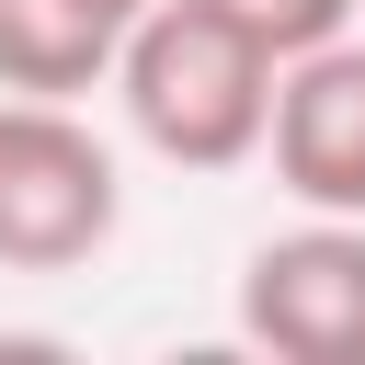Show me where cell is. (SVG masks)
Wrapping results in <instances>:
<instances>
[{
	"label": "cell",
	"instance_id": "obj_1",
	"mask_svg": "<svg viewBox=\"0 0 365 365\" xmlns=\"http://www.w3.org/2000/svg\"><path fill=\"white\" fill-rule=\"evenodd\" d=\"M114 103L171 171H240V160H262L274 57L251 34H228L205 0H148L114 34Z\"/></svg>",
	"mask_w": 365,
	"mask_h": 365
},
{
	"label": "cell",
	"instance_id": "obj_2",
	"mask_svg": "<svg viewBox=\"0 0 365 365\" xmlns=\"http://www.w3.org/2000/svg\"><path fill=\"white\" fill-rule=\"evenodd\" d=\"M125 217L114 148L80 103L0 91V274H80Z\"/></svg>",
	"mask_w": 365,
	"mask_h": 365
},
{
	"label": "cell",
	"instance_id": "obj_3",
	"mask_svg": "<svg viewBox=\"0 0 365 365\" xmlns=\"http://www.w3.org/2000/svg\"><path fill=\"white\" fill-rule=\"evenodd\" d=\"M240 342L274 365H365V217H308L240 262Z\"/></svg>",
	"mask_w": 365,
	"mask_h": 365
},
{
	"label": "cell",
	"instance_id": "obj_4",
	"mask_svg": "<svg viewBox=\"0 0 365 365\" xmlns=\"http://www.w3.org/2000/svg\"><path fill=\"white\" fill-rule=\"evenodd\" d=\"M262 148L308 217H365V34H331L274 68Z\"/></svg>",
	"mask_w": 365,
	"mask_h": 365
},
{
	"label": "cell",
	"instance_id": "obj_5",
	"mask_svg": "<svg viewBox=\"0 0 365 365\" xmlns=\"http://www.w3.org/2000/svg\"><path fill=\"white\" fill-rule=\"evenodd\" d=\"M114 80V23L80 0H0V91L34 103H80Z\"/></svg>",
	"mask_w": 365,
	"mask_h": 365
},
{
	"label": "cell",
	"instance_id": "obj_6",
	"mask_svg": "<svg viewBox=\"0 0 365 365\" xmlns=\"http://www.w3.org/2000/svg\"><path fill=\"white\" fill-rule=\"evenodd\" d=\"M205 11H217L228 34H251V46L285 68V57L331 46V34H354V11H365V0H205Z\"/></svg>",
	"mask_w": 365,
	"mask_h": 365
},
{
	"label": "cell",
	"instance_id": "obj_7",
	"mask_svg": "<svg viewBox=\"0 0 365 365\" xmlns=\"http://www.w3.org/2000/svg\"><path fill=\"white\" fill-rule=\"evenodd\" d=\"M80 11H103V23H114V34H125V23H137V11H148V0H80Z\"/></svg>",
	"mask_w": 365,
	"mask_h": 365
}]
</instances>
